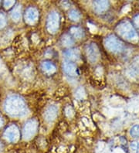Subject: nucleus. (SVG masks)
Returning a JSON list of instances; mask_svg holds the SVG:
<instances>
[{
	"label": "nucleus",
	"instance_id": "1",
	"mask_svg": "<svg viewBox=\"0 0 139 153\" xmlns=\"http://www.w3.org/2000/svg\"><path fill=\"white\" fill-rule=\"evenodd\" d=\"M5 108L8 114L15 117H21L26 114V105L24 100L19 96H10L6 99Z\"/></svg>",
	"mask_w": 139,
	"mask_h": 153
},
{
	"label": "nucleus",
	"instance_id": "2",
	"mask_svg": "<svg viewBox=\"0 0 139 153\" xmlns=\"http://www.w3.org/2000/svg\"><path fill=\"white\" fill-rule=\"evenodd\" d=\"M115 31L120 37L126 40H132L137 36V33L134 26L127 19L120 21L116 26Z\"/></svg>",
	"mask_w": 139,
	"mask_h": 153
},
{
	"label": "nucleus",
	"instance_id": "3",
	"mask_svg": "<svg viewBox=\"0 0 139 153\" xmlns=\"http://www.w3.org/2000/svg\"><path fill=\"white\" fill-rule=\"evenodd\" d=\"M104 45L110 52L114 53H121L124 48V43L114 35H110L108 37H106L104 40Z\"/></svg>",
	"mask_w": 139,
	"mask_h": 153
},
{
	"label": "nucleus",
	"instance_id": "4",
	"mask_svg": "<svg viewBox=\"0 0 139 153\" xmlns=\"http://www.w3.org/2000/svg\"><path fill=\"white\" fill-rule=\"evenodd\" d=\"M59 15L57 12L53 11L50 13L46 20V29L50 33H55L59 26Z\"/></svg>",
	"mask_w": 139,
	"mask_h": 153
},
{
	"label": "nucleus",
	"instance_id": "5",
	"mask_svg": "<svg viewBox=\"0 0 139 153\" xmlns=\"http://www.w3.org/2000/svg\"><path fill=\"white\" fill-rule=\"evenodd\" d=\"M37 128H38V123L35 119H32L28 121L25 125L22 131V135L26 140L31 139L36 133Z\"/></svg>",
	"mask_w": 139,
	"mask_h": 153
},
{
	"label": "nucleus",
	"instance_id": "6",
	"mask_svg": "<svg viewBox=\"0 0 139 153\" xmlns=\"http://www.w3.org/2000/svg\"><path fill=\"white\" fill-rule=\"evenodd\" d=\"M87 56L91 63H95L98 60L100 53L99 49L95 43H92L87 47Z\"/></svg>",
	"mask_w": 139,
	"mask_h": 153
},
{
	"label": "nucleus",
	"instance_id": "7",
	"mask_svg": "<svg viewBox=\"0 0 139 153\" xmlns=\"http://www.w3.org/2000/svg\"><path fill=\"white\" fill-rule=\"evenodd\" d=\"M39 18V12L35 7H29L26 10L25 14V19L28 24L33 25L38 20Z\"/></svg>",
	"mask_w": 139,
	"mask_h": 153
},
{
	"label": "nucleus",
	"instance_id": "8",
	"mask_svg": "<svg viewBox=\"0 0 139 153\" xmlns=\"http://www.w3.org/2000/svg\"><path fill=\"white\" fill-rule=\"evenodd\" d=\"M7 140L11 142H16L18 141L19 137V129L16 125H11L9 126L5 131L4 134Z\"/></svg>",
	"mask_w": 139,
	"mask_h": 153
},
{
	"label": "nucleus",
	"instance_id": "9",
	"mask_svg": "<svg viewBox=\"0 0 139 153\" xmlns=\"http://www.w3.org/2000/svg\"><path fill=\"white\" fill-rule=\"evenodd\" d=\"M58 114V108L56 105H50L44 112V118L48 122H52L56 118Z\"/></svg>",
	"mask_w": 139,
	"mask_h": 153
},
{
	"label": "nucleus",
	"instance_id": "10",
	"mask_svg": "<svg viewBox=\"0 0 139 153\" xmlns=\"http://www.w3.org/2000/svg\"><path fill=\"white\" fill-rule=\"evenodd\" d=\"M63 69L67 75L71 76H77V67L76 64L71 62H65L63 64Z\"/></svg>",
	"mask_w": 139,
	"mask_h": 153
},
{
	"label": "nucleus",
	"instance_id": "11",
	"mask_svg": "<svg viewBox=\"0 0 139 153\" xmlns=\"http://www.w3.org/2000/svg\"><path fill=\"white\" fill-rule=\"evenodd\" d=\"M94 10L97 13H103L108 10L109 7V2L108 1H95L93 3Z\"/></svg>",
	"mask_w": 139,
	"mask_h": 153
},
{
	"label": "nucleus",
	"instance_id": "12",
	"mask_svg": "<svg viewBox=\"0 0 139 153\" xmlns=\"http://www.w3.org/2000/svg\"><path fill=\"white\" fill-rule=\"evenodd\" d=\"M41 68L45 74L49 75H51L54 74L56 71V67L50 61H43L41 64Z\"/></svg>",
	"mask_w": 139,
	"mask_h": 153
},
{
	"label": "nucleus",
	"instance_id": "13",
	"mask_svg": "<svg viewBox=\"0 0 139 153\" xmlns=\"http://www.w3.org/2000/svg\"><path fill=\"white\" fill-rule=\"evenodd\" d=\"M65 57L71 60H77L80 58V51L77 49H72V50H68V51L64 52Z\"/></svg>",
	"mask_w": 139,
	"mask_h": 153
},
{
	"label": "nucleus",
	"instance_id": "14",
	"mask_svg": "<svg viewBox=\"0 0 139 153\" xmlns=\"http://www.w3.org/2000/svg\"><path fill=\"white\" fill-rule=\"evenodd\" d=\"M70 32H71V35H72L74 38H76V39H81L83 36V30H82L81 28H80V27H77V26L71 27V30H70Z\"/></svg>",
	"mask_w": 139,
	"mask_h": 153
},
{
	"label": "nucleus",
	"instance_id": "15",
	"mask_svg": "<svg viewBox=\"0 0 139 153\" xmlns=\"http://www.w3.org/2000/svg\"><path fill=\"white\" fill-rule=\"evenodd\" d=\"M61 43L63 47H71L74 45V41L71 36L68 34H64L61 38Z\"/></svg>",
	"mask_w": 139,
	"mask_h": 153
},
{
	"label": "nucleus",
	"instance_id": "16",
	"mask_svg": "<svg viewBox=\"0 0 139 153\" xmlns=\"http://www.w3.org/2000/svg\"><path fill=\"white\" fill-rule=\"evenodd\" d=\"M131 71L135 74L139 75V56L134 58L131 64Z\"/></svg>",
	"mask_w": 139,
	"mask_h": 153
},
{
	"label": "nucleus",
	"instance_id": "17",
	"mask_svg": "<svg viewBox=\"0 0 139 153\" xmlns=\"http://www.w3.org/2000/svg\"><path fill=\"white\" fill-rule=\"evenodd\" d=\"M12 17L13 20L18 21L21 17V6H18L13 10L12 12Z\"/></svg>",
	"mask_w": 139,
	"mask_h": 153
},
{
	"label": "nucleus",
	"instance_id": "18",
	"mask_svg": "<svg viewBox=\"0 0 139 153\" xmlns=\"http://www.w3.org/2000/svg\"><path fill=\"white\" fill-rule=\"evenodd\" d=\"M69 18L72 21H78L80 19V14L78 11L73 10L69 13Z\"/></svg>",
	"mask_w": 139,
	"mask_h": 153
},
{
	"label": "nucleus",
	"instance_id": "19",
	"mask_svg": "<svg viewBox=\"0 0 139 153\" xmlns=\"http://www.w3.org/2000/svg\"><path fill=\"white\" fill-rule=\"evenodd\" d=\"M130 134L133 138H138L139 137V125H134L130 130Z\"/></svg>",
	"mask_w": 139,
	"mask_h": 153
},
{
	"label": "nucleus",
	"instance_id": "20",
	"mask_svg": "<svg viewBox=\"0 0 139 153\" xmlns=\"http://www.w3.org/2000/svg\"><path fill=\"white\" fill-rule=\"evenodd\" d=\"M130 149L132 153H139V142H132L130 144Z\"/></svg>",
	"mask_w": 139,
	"mask_h": 153
},
{
	"label": "nucleus",
	"instance_id": "21",
	"mask_svg": "<svg viewBox=\"0 0 139 153\" xmlns=\"http://www.w3.org/2000/svg\"><path fill=\"white\" fill-rule=\"evenodd\" d=\"M65 114H66V115H67L68 118H71V117H73L74 114V109H73L72 107L67 106V108H65Z\"/></svg>",
	"mask_w": 139,
	"mask_h": 153
},
{
	"label": "nucleus",
	"instance_id": "22",
	"mask_svg": "<svg viewBox=\"0 0 139 153\" xmlns=\"http://www.w3.org/2000/svg\"><path fill=\"white\" fill-rule=\"evenodd\" d=\"M6 17H5V16H4L2 13H0V28H2V27H4V26H6Z\"/></svg>",
	"mask_w": 139,
	"mask_h": 153
},
{
	"label": "nucleus",
	"instance_id": "23",
	"mask_svg": "<svg viewBox=\"0 0 139 153\" xmlns=\"http://www.w3.org/2000/svg\"><path fill=\"white\" fill-rule=\"evenodd\" d=\"M133 23L136 28L139 30V14H137L134 16L133 18Z\"/></svg>",
	"mask_w": 139,
	"mask_h": 153
},
{
	"label": "nucleus",
	"instance_id": "24",
	"mask_svg": "<svg viewBox=\"0 0 139 153\" xmlns=\"http://www.w3.org/2000/svg\"><path fill=\"white\" fill-rule=\"evenodd\" d=\"M14 4V2H4V6H6V8H9V6H13Z\"/></svg>",
	"mask_w": 139,
	"mask_h": 153
},
{
	"label": "nucleus",
	"instance_id": "25",
	"mask_svg": "<svg viewBox=\"0 0 139 153\" xmlns=\"http://www.w3.org/2000/svg\"><path fill=\"white\" fill-rule=\"evenodd\" d=\"M2 124H3V121H2V119L1 118H0V128L2 127Z\"/></svg>",
	"mask_w": 139,
	"mask_h": 153
},
{
	"label": "nucleus",
	"instance_id": "26",
	"mask_svg": "<svg viewBox=\"0 0 139 153\" xmlns=\"http://www.w3.org/2000/svg\"><path fill=\"white\" fill-rule=\"evenodd\" d=\"M2 149V144H1V142H0V152H1Z\"/></svg>",
	"mask_w": 139,
	"mask_h": 153
}]
</instances>
